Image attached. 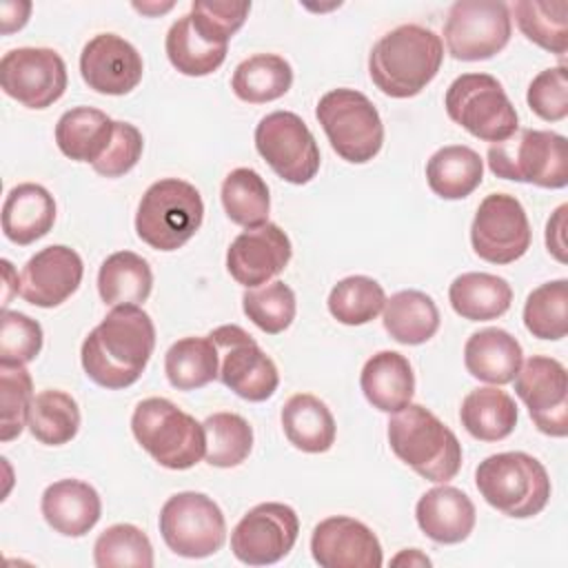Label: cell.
Segmentation results:
<instances>
[{
    "mask_svg": "<svg viewBox=\"0 0 568 568\" xmlns=\"http://www.w3.org/2000/svg\"><path fill=\"white\" fill-rule=\"evenodd\" d=\"M131 430L138 444L169 470L193 468L204 457V426L171 399H142L133 410Z\"/></svg>",
    "mask_w": 568,
    "mask_h": 568,
    "instance_id": "5b68a950",
    "label": "cell"
},
{
    "mask_svg": "<svg viewBox=\"0 0 568 568\" xmlns=\"http://www.w3.org/2000/svg\"><path fill=\"white\" fill-rule=\"evenodd\" d=\"M475 484L488 506L515 519L539 515L550 499L548 470L521 450L497 453L479 462Z\"/></svg>",
    "mask_w": 568,
    "mask_h": 568,
    "instance_id": "277c9868",
    "label": "cell"
},
{
    "mask_svg": "<svg viewBox=\"0 0 568 568\" xmlns=\"http://www.w3.org/2000/svg\"><path fill=\"white\" fill-rule=\"evenodd\" d=\"M388 444L399 462L428 481L446 484L462 468L457 435L422 404L410 402L390 417Z\"/></svg>",
    "mask_w": 568,
    "mask_h": 568,
    "instance_id": "3957f363",
    "label": "cell"
},
{
    "mask_svg": "<svg viewBox=\"0 0 568 568\" xmlns=\"http://www.w3.org/2000/svg\"><path fill=\"white\" fill-rule=\"evenodd\" d=\"M530 222L515 195H486L470 224L473 251L490 264H513L530 248Z\"/></svg>",
    "mask_w": 568,
    "mask_h": 568,
    "instance_id": "5bb4252c",
    "label": "cell"
},
{
    "mask_svg": "<svg viewBox=\"0 0 568 568\" xmlns=\"http://www.w3.org/2000/svg\"><path fill=\"white\" fill-rule=\"evenodd\" d=\"M115 120L93 106H75L60 115L55 124L58 149L75 162L91 166L102 158L113 138Z\"/></svg>",
    "mask_w": 568,
    "mask_h": 568,
    "instance_id": "4316f807",
    "label": "cell"
},
{
    "mask_svg": "<svg viewBox=\"0 0 568 568\" xmlns=\"http://www.w3.org/2000/svg\"><path fill=\"white\" fill-rule=\"evenodd\" d=\"M415 519L419 530L435 544H459L473 532L477 513L464 490L442 484L419 497Z\"/></svg>",
    "mask_w": 568,
    "mask_h": 568,
    "instance_id": "7402d4cb",
    "label": "cell"
},
{
    "mask_svg": "<svg viewBox=\"0 0 568 568\" xmlns=\"http://www.w3.org/2000/svg\"><path fill=\"white\" fill-rule=\"evenodd\" d=\"M566 213H568V204H561L548 220L546 224V248L548 253L566 264Z\"/></svg>",
    "mask_w": 568,
    "mask_h": 568,
    "instance_id": "f907efd6",
    "label": "cell"
},
{
    "mask_svg": "<svg viewBox=\"0 0 568 568\" xmlns=\"http://www.w3.org/2000/svg\"><path fill=\"white\" fill-rule=\"evenodd\" d=\"M517 417L519 413L515 399L497 386L470 390L459 408L462 426L479 442L506 439L515 430Z\"/></svg>",
    "mask_w": 568,
    "mask_h": 568,
    "instance_id": "4dcf8cb0",
    "label": "cell"
},
{
    "mask_svg": "<svg viewBox=\"0 0 568 568\" xmlns=\"http://www.w3.org/2000/svg\"><path fill=\"white\" fill-rule=\"evenodd\" d=\"M453 311L468 322H488L501 317L513 302L510 284L493 273H462L448 288Z\"/></svg>",
    "mask_w": 568,
    "mask_h": 568,
    "instance_id": "f546056e",
    "label": "cell"
},
{
    "mask_svg": "<svg viewBox=\"0 0 568 568\" xmlns=\"http://www.w3.org/2000/svg\"><path fill=\"white\" fill-rule=\"evenodd\" d=\"M153 288V273L149 262L133 251L111 253L98 271V291L104 304L124 306L149 300Z\"/></svg>",
    "mask_w": 568,
    "mask_h": 568,
    "instance_id": "1f68e13d",
    "label": "cell"
},
{
    "mask_svg": "<svg viewBox=\"0 0 568 568\" xmlns=\"http://www.w3.org/2000/svg\"><path fill=\"white\" fill-rule=\"evenodd\" d=\"M142 149H144V140L138 126L115 120L111 144L106 146L102 158L93 164V171L104 178H120L138 164V160L142 158Z\"/></svg>",
    "mask_w": 568,
    "mask_h": 568,
    "instance_id": "681fc988",
    "label": "cell"
},
{
    "mask_svg": "<svg viewBox=\"0 0 568 568\" xmlns=\"http://www.w3.org/2000/svg\"><path fill=\"white\" fill-rule=\"evenodd\" d=\"M80 73L89 89L104 95H124L140 84L144 64L129 40L115 33H98L80 53Z\"/></svg>",
    "mask_w": 568,
    "mask_h": 568,
    "instance_id": "ffe728a7",
    "label": "cell"
},
{
    "mask_svg": "<svg viewBox=\"0 0 568 568\" xmlns=\"http://www.w3.org/2000/svg\"><path fill=\"white\" fill-rule=\"evenodd\" d=\"M164 373L173 388L195 390L220 373V355L213 339L206 337H182L164 355Z\"/></svg>",
    "mask_w": 568,
    "mask_h": 568,
    "instance_id": "e575fe53",
    "label": "cell"
},
{
    "mask_svg": "<svg viewBox=\"0 0 568 568\" xmlns=\"http://www.w3.org/2000/svg\"><path fill=\"white\" fill-rule=\"evenodd\" d=\"M220 355L217 379L246 402H264L280 386L275 362L237 324H224L209 333Z\"/></svg>",
    "mask_w": 568,
    "mask_h": 568,
    "instance_id": "4fadbf2b",
    "label": "cell"
},
{
    "mask_svg": "<svg viewBox=\"0 0 568 568\" xmlns=\"http://www.w3.org/2000/svg\"><path fill=\"white\" fill-rule=\"evenodd\" d=\"M42 348V326L24 313L2 311L0 320V364H29Z\"/></svg>",
    "mask_w": 568,
    "mask_h": 568,
    "instance_id": "bcb514c9",
    "label": "cell"
},
{
    "mask_svg": "<svg viewBox=\"0 0 568 568\" xmlns=\"http://www.w3.org/2000/svg\"><path fill=\"white\" fill-rule=\"evenodd\" d=\"M359 386L368 404L382 413H397L410 404L415 373L408 357L397 351H379L366 359Z\"/></svg>",
    "mask_w": 568,
    "mask_h": 568,
    "instance_id": "d4e9b609",
    "label": "cell"
},
{
    "mask_svg": "<svg viewBox=\"0 0 568 568\" xmlns=\"http://www.w3.org/2000/svg\"><path fill=\"white\" fill-rule=\"evenodd\" d=\"M67 64L47 47L11 49L0 60V87L27 109H47L67 89Z\"/></svg>",
    "mask_w": 568,
    "mask_h": 568,
    "instance_id": "9a60e30c",
    "label": "cell"
},
{
    "mask_svg": "<svg viewBox=\"0 0 568 568\" xmlns=\"http://www.w3.org/2000/svg\"><path fill=\"white\" fill-rule=\"evenodd\" d=\"M535 115L546 122H559L568 115V71L564 64L539 71L526 93Z\"/></svg>",
    "mask_w": 568,
    "mask_h": 568,
    "instance_id": "c3c4849f",
    "label": "cell"
},
{
    "mask_svg": "<svg viewBox=\"0 0 568 568\" xmlns=\"http://www.w3.org/2000/svg\"><path fill=\"white\" fill-rule=\"evenodd\" d=\"M169 62L184 75L200 78L209 75L222 67L226 58V44L206 42L193 27L191 16H182L175 20L166 33L164 42Z\"/></svg>",
    "mask_w": 568,
    "mask_h": 568,
    "instance_id": "f35d334b",
    "label": "cell"
},
{
    "mask_svg": "<svg viewBox=\"0 0 568 568\" xmlns=\"http://www.w3.org/2000/svg\"><path fill=\"white\" fill-rule=\"evenodd\" d=\"M444 60L442 38L422 24H399L371 49L368 75L388 98H413L433 82Z\"/></svg>",
    "mask_w": 568,
    "mask_h": 568,
    "instance_id": "7a4b0ae2",
    "label": "cell"
},
{
    "mask_svg": "<svg viewBox=\"0 0 568 568\" xmlns=\"http://www.w3.org/2000/svg\"><path fill=\"white\" fill-rule=\"evenodd\" d=\"M44 521L64 537L87 535L102 515L98 490L82 479H58L42 493Z\"/></svg>",
    "mask_w": 568,
    "mask_h": 568,
    "instance_id": "603a6c76",
    "label": "cell"
},
{
    "mask_svg": "<svg viewBox=\"0 0 568 568\" xmlns=\"http://www.w3.org/2000/svg\"><path fill=\"white\" fill-rule=\"evenodd\" d=\"M82 275V257L71 246L51 244L27 260L20 273V295L33 306L53 308L78 291Z\"/></svg>",
    "mask_w": 568,
    "mask_h": 568,
    "instance_id": "44dd1931",
    "label": "cell"
},
{
    "mask_svg": "<svg viewBox=\"0 0 568 568\" xmlns=\"http://www.w3.org/2000/svg\"><path fill=\"white\" fill-rule=\"evenodd\" d=\"M98 568H151L153 546L144 530L133 524H113L93 544Z\"/></svg>",
    "mask_w": 568,
    "mask_h": 568,
    "instance_id": "7bdbcfd3",
    "label": "cell"
},
{
    "mask_svg": "<svg viewBox=\"0 0 568 568\" xmlns=\"http://www.w3.org/2000/svg\"><path fill=\"white\" fill-rule=\"evenodd\" d=\"M315 118L342 160L366 164L382 151L384 124L379 111L362 91L331 89L320 98Z\"/></svg>",
    "mask_w": 568,
    "mask_h": 568,
    "instance_id": "ba28073f",
    "label": "cell"
},
{
    "mask_svg": "<svg viewBox=\"0 0 568 568\" xmlns=\"http://www.w3.org/2000/svg\"><path fill=\"white\" fill-rule=\"evenodd\" d=\"M515 393L526 404L539 433L548 437L568 435V373L566 366L546 355L521 362L515 375Z\"/></svg>",
    "mask_w": 568,
    "mask_h": 568,
    "instance_id": "e0dca14e",
    "label": "cell"
},
{
    "mask_svg": "<svg viewBox=\"0 0 568 568\" xmlns=\"http://www.w3.org/2000/svg\"><path fill=\"white\" fill-rule=\"evenodd\" d=\"M326 304L339 324L362 326L384 311L386 293L382 284L368 275H351L331 288Z\"/></svg>",
    "mask_w": 568,
    "mask_h": 568,
    "instance_id": "60d3db41",
    "label": "cell"
},
{
    "mask_svg": "<svg viewBox=\"0 0 568 568\" xmlns=\"http://www.w3.org/2000/svg\"><path fill=\"white\" fill-rule=\"evenodd\" d=\"M222 206L233 224L255 229L268 222L271 195L264 178L246 166L233 169L222 182Z\"/></svg>",
    "mask_w": 568,
    "mask_h": 568,
    "instance_id": "8d00e7d4",
    "label": "cell"
},
{
    "mask_svg": "<svg viewBox=\"0 0 568 568\" xmlns=\"http://www.w3.org/2000/svg\"><path fill=\"white\" fill-rule=\"evenodd\" d=\"M293 84L291 64L275 53H255L242 60L231 78L233 93L248 104H264L282 98Z\"/></svg>",
    "mask_w": 568,
    "mask_h": 568,
    "instance_id": "836d02e7",
    "label": "cell"
},
{
    "mask_svg": "<svg viewBox=\"0 0 568 568\" xmlns=\"http://www.w3.org/2000/svg\"><path fill=\"white\" fill-rule=\"evenodd\" d=\"M251 2H191V22L211 44H229L248 18Z\"/></svg>",
    "mask_w": 568,
    "mask_h": 568,
    "instance_id": "7dc6e473",
    "label": "cell"
},
{
    "mask_svg": "<svg viewBox=\"0 0 568 568\" xmlns=\"http://www.w3.org/2000/svg\"><path fill=\"white\" fill-rule=\"evenodd\" d=\"M524 351L517 337L508 331L488 326L475 331L464 346V364L466 371L486 384L504 386L510 384L521 368Z\"/></svg>",
    "mask_w": 568,
    "mask_h": 568,
    "instance_id": "cb8c5ba5",
    "label": "cell"
},
{
    "mask_svg": "<svg viewBox=\"0 0 568 568\" xmlns=\"http://www.w3.org/2000/svg\"><path fill=\"white\" fill-rule=\"evenodd\" d=\"M173 7V2H166V4H133V9H138V11H142V13H149V16H153V13H164V11H169Z\"/></svg>",
    "mask_w": 568,
    "mask_h": 568,
    "instance_id": "11a10c76",
    "label": "cell"
},
{
    "mask_svg": "<svg viewBox=\"0 0 568 568\" xmlns=\"http://www.w3.org/2000/svg\"><path fill=\"white\" fill-rule=\"evenodd\" d=\"M300 535L297 513L280 501L253 506L231 532L235 559L248 566H268L284 559Z\"/></svg>",
    "mask_w": 568,
    "mask_h": 568,
    "instance_id": "2e32d148",
    "label": "cell"
},
{
    "mask_svg": "<svg viewBox=\"0 0 568 568\" xmlns=\"http://www.w3.org/2000/svg\"><path fill=\"white\" fill-rule=\"evenodd\" d=\"M204 220L200 191L178 178L153 182L135 213L138 237L155 251H178L184 246Z\"/></svg>",
    "mask_w": 568,
    "mask_h": 568,
    "instance_id": "8992f818",
    "label": "cell"
},
{
    "mask_svg": "<svg viewBox=\"0 0 568 568\" xmlns=\"http://www.w3.org/2000/svg\"><path fill=\"white\" fill-rule=\"evenodd\" d=\"M384 328L399 344H424L439 328V308L422 291H397L384 304Z\"/></svg>",
    "mask_w": 568,
    "mask_h": 568,
    "instance_id": "d6a6232c",
    "label": "cell"
},
{
    "mask_svg": "<svg viewBox=\"0 0 568 568\" xmlns=\"http://www.w3.org/2000/svg\"><path fill=\"white\" fill-rule=\"evenodd\" d=\"M155 348V326L135 304L113 311L84 337L80 359L87 377L102 388L120 390L140 379Z\"/></svg>",
    "mask_w": 568,
    "mask_h": 568,
    "instance_id": "6da1fadb",
    "label": "cell"
},
{
    "mask_svg": "<svg viewBox=\"0 0 568 568\" xmlns=\"http://www.w3.org/2000/svg\"><path fill=\"white\" fill-rule=\"evenodd\" d=\"M244 315L264 333L277 335L295 320V293L282 280L268 282L257 288H248L242 295Z\"/></svg>",
    "mask_w": 568,
    "mask_h": 568,
    "instance_id": "ee69618b",
    "label": "cell"
},
{
    "mask_svg": "<svg viewBox=\"0 0 568 568\" xmlns=\"http://www.w3.org/2000/svg\"><path fill=\"white\" fill-rule=\"evenodd\" d=\"M311 555L322 568H379L384 564L377 535L346 515L326 517L313 528Z\"/></svg>",
    "mask_w": 568,
    "mask_h": 568,
    "instance_id": "d6986e66",
    "label": "cell"
},
{
    "mask_svg": "<svg viewBox=\"0 0 568 568\" xmlns=\"http://www.w3.org/2000/svg\"><path fill=\"white\" fill-rule=\"evenodd\" d=\"M393 566H430V559L419 550V548H408V550H402L397 557L390 559Z\"/></svg>",
    "mask_w": 568,
    "mask_h": 568,
    "instance_id": "f5cc1de1",
    "label": "cell"
},
{
    "mask_svg": "<svg viewBox=\"0 0 568 568\" xmlns=\"http://www.w3.org/2000/svg\"><path fill=\"white\" fill-rule=\"evenodd\" d=\"M510 33V9L497 0H457L444 22L448 53L464 62L497 55L508 44Z\"/></svg>",
    "mask_w": 568,
    "mask_h": 568,
    "instance_id": "8fae6325",
    "label": "cell"
},
{
    "mask_svg": "<svg viewBox=\"0 0 568 568\" xmlns=\"http://www.w3.org/2000/svg\"><path fill=\"white\" fill-rule=\"evenodd\" d=\"M158 526L164 544L186 559L211 557L226 539L224 513L209 495L195 490L171 495L160 510Z\"/></svg>",
    "mask_w": 568,
    "mask_h": 568,
    "instance_id": "30bf717a",
    "label": "cell"
},
{
    "mask_svg": "<svg viewBox=\"0 0 568 568\" xmlns=\"http://www.w3.org/2000/svg\"><path fill=\"white\" fill-rule=\"evenodd\" d=\"M255 149L291 184H306L320 171V146L306 122L293 111H273L255 126Z\"/></svg>",
    "mask_w": 568,
    "mask_h": 568,
    "instance_id": "7c38bea8",
    "label": "cell"
},
{
    "mask_svg": "<svg viewBox=\"0 0 568 568\" xmlns=\"http://www.w3.org/2000/svg\"><path fill=\"white\" fill-rule=\"evenodd\" d=\"M2 271H4V295H2V311L9 306V300L13 293H20L18 286L11 284V275H13V266L9 260H2Z\"/></svg>",
    "mask_w": 568,
    "mask_h": 568,
    "instance_id": "db71d44e",
    "label": "cell"
},
{
    "mask_svg": "<svg viewBox=\"0 0 568 568\" xmlns=\"http://www.w3.org/2000/svg\"><path fill=\"white\" fill-rule=\"evenodd\" d=\"M204 459L215 468L240 466L253 448V428L237 413H213L204 422Z\"/></svg>",
    "mask_w": 568,
    "mask_h": 568,
    "instance_id": "ab89813d",
    "label": "cell"
},
{
    "mask_svg": "<svg viewBox=\"0 0 568 568\" xmlns=\"http://www.w3.org/2000/svg\"><path fill=\"white\" fill-rule=\"evenodd\" d=\"M448 118L484 142H501L519 129L517 111L501 82L488 73H462L446 89Z\"/></svg>",
    "mask_w": 568,
    "mask_h": 568,
    "instance_id": "9c48e42d",
    "label": "cell"
},
{
    "mask_svg": "<svg viewBox=\"0 0 568 568\" xmlns=\"http://www.w3.org/2000/svg\"><path fill=\"white\" fill-rule=\"evenodd\" d=\"M519 31L537 47L564 55L568 49V2L566 0H517L513 4Z\"/></svg>",
    "mask_w": 568,
    "mask_h": 568,
    "instance_id": "74e56055",
    "label": "cell"
},
{
    "mask_svg": "<svg viewBox=\"0 0 568 568\" xmlns=\"http://www.w3.org/2000/svg\"><path fill=\"white\" fill-rule=\"evenodd\" d=\"M27 426L31 435L47 446L69 444L80 430V408L78 402L55 388L40 390L33 395Z\"/></svg>",
    "mask_w": 568,
    "mask_h": 568,
    "instance_id": "d590c367",
    "label": "cell"
},
{
    "mask_svg": "<svg viewBox=\"0 0 568 568\" xmlns=\"http://www.w3.org/2000/svg\"><path fill=\"white\" fill-rule=\"evenodd\" d=\"M55 222L53 195L33 182L13 186L2 204V231L13 244L27 246L44 237Z\"/></svg>",
    "mask_w": 568,
    "mask_h": 568,
    "instance_id": "484cf974",
    "label": "cell"
},
{
    "mask_svg": "<svg viewBox=\"0 0 568 568\" xmlns=\"http://www.w3.org/2000/svg\"><path fill=\"white\" fill-rule=\"evenodd\" d=\"M33 402V382L24 366L20 364H0V439H16L29 419V408Z\"/></svg>",
    "mask_w": 568,
    "mask_h": 568,
    "instance_id": "f6af8a7d",
    "label": "cell"
},
{
    "mask_svg": "<svg viewBox=\"0 0 568 568\" xmlns=\"http://www.w3.org/2000/svg\"><path fill=\"white\" fill-rule=\"evenodd\" d=\"M31 13V2H13V0H4L0 4V22H2V33H11L18 31L27 24Z\"/></svg>",
    "mask_w": 568,
    "mask_h": 568,
    "instance_id": "816d5d0a",
    "label": "cell"
},
{
    "mask_svg": "<svg viewBox=\"0 0 568 568\" xmlns=\"http://www.w3.org/2000/svg\"><path fill=\"white\" fill-rule=\"evenodd\" d=\"M484 180V160L464 144L437 149L426 162V182L442 200H464Z\"/></svg>",
    "mask_w": 568,
    "mask_h": 568,
    "instance_id": "f1b7e54d",
    "label": "cell"
},
{
    "mask_svg": "<svg viewBox=\"0 0 568 568\" xmlns=\"http://www.w3.org/2000/svg\"><path fill=\"white\" fill-rule=\"evenodd\" d=\"M486 162L504 180L541 189H564L568 184V140L555 131L517 129L510 138L490 144Z\"/></svg>",
    "mask_w": 568,
    "mask_h": 568,
    "instance_id": "52a82bcc",
    "label": "cell"
},
{
    "mask_svg": "<svg viewBox=\"0 0 568 568\" xmlns=\"http://www.w3.org/2000/svg\"><path fill=\"white\" fill-rule=\"evenodd\" d=\"M524 326L537 339H564L568 333V280L537 286L524 304Z\"/></svg>",
    "mask_w": 568,
    "mask_h": 568,
    "instance_id": "b9f144b4",
    "label": "cell"
},
{
    "mask_svg": "<svg viewBox=\"0 0 568 568\" xmlns=\"http://www.w3.org/2000/svg\"><path fill=\"white\" fill-rule=\"evenodd\" d=\"M286 439L302 453H326L335 444V419L328 406L311 395L297 393L286 399L280 413Z\"/></svg>",
    "mask_w": 568,
    "mask_h": 568,
    "instance_id": "83f0119b",
    "label": "cell"
},
{
    "mask_svg": "<svg viewBox=\"0 0 568 568\" xmlns=\"http://www.w3.org/2000/svg\"><path fill=\"white\" fill-rule=\"evenodd\" d=\"M293 255L288 235L275 224L266 222L242 231L226 251V271L246 286L257 288L280 275Z\"/></svg>",
    "mask_w": 568,
    "mask_h": 568,
    "instance_id": "ac0fdd59",
    "label": "cell"
}]
</instances>
